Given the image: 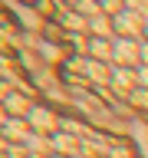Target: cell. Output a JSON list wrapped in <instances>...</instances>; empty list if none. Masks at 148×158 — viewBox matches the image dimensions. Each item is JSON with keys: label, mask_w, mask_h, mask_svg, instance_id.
Returning <instances> with one entry per match:
<instances>
[{"label": "cell", "mask_w": 148, "mask_h": 158, "mask_svg": "<svg viewBox=\"0 0 148 158\" xmlns=\"http://www.w3.org/2000/svg\"><path fill=\"white\" fill-rule=\"evenodd\" d=\"M112 27L122 33V40H135V33H138V30H145V20H138L132 10H122V13L112 20Z\"/></svg>", "instance_id": "obj_1"}, {"label": "cell", "mask_w": 148, "mask_h": 158, "mask_svg": "<svg viewBox=\"0 0 148 158\" xmlns=\"http://www.w3.org/2000/svg\"><path fill=\"white\" fill-rule=\"evenodd\" d=\"M138 59H142V46L135 40H118L115 43V63L118 66H135Z\"/></svg>", "instance_id": "obj_2"}, {"label": "cell", "mask_w": 148, "mask_h": 158, "mask_svg": "<svg viewBox=\"0 0 148 158\" xmlns=\"http://www.w3.org/2000/svg\"><path fill=\"white\" fill-rule=\"evenodd\" d=\"M89 49H92V59H115V46H112L109 40H102V36L92 40Z\"/></svg>", "instance_id": "obj_3"}, {"label": "cell", "mask_w": 148, "mask_h": 158, "mask_svg": "<svg viewBox=\"0 0 148 158\" xmlns=\"http://www.w3.org/2000/svg\"><path fill=\"white\" fill-rule=\"evenodd\" d=\"M30 122H33L36 128H43V132H46V128L53 125V115H49L46 109H30Z\"/></svg>", "instance_id": "obj_4"}, {"label": "cell", "mask_w": 148, "mask_h": 158, "mask_svg": "<svg viewBox=\"0 0 148 158\" xmlns=\"http://www.w3.org/2000/svg\"><path fill=\"white\" fill-rule=\"evenodd\" d=\"M3 135L7 138H27V128H23V122H20V118H10V122H3Z\"/></svg>", "instance_id": "obj_5"}, {"label": "cell", "mask_w": 148, "mask_h": 158, "mask_svg": "<svg viewBox=\"0 0 148 158\" xmlns=\"http://www.w3.org/2000/svg\"><path fill=\"white\" fill-rule=\"evenodd\" d=\"M89 27H92V30H96V33H99V36H105V33H109V30H115V27H112V23H109V20H105V17H96V20H92V23H89Z\"/></svg>", "instance_id": "obj_6"}, {"label": "cell", "mask_w": 148, "mask_h": 158, "mask_svg": "<svg viewBox=\"0 0 148 158\" xmlns=\"http://www.w3.org/2000/svg\"><path fill=\"white\" fill-rule=\"evenodd\" d=\"M115 82H118V86H122V89H128V86H132V82H138V76H132L128 69H118V73H115Z\"/></svg>", "instance_id": "obj_7"}, {"label": "cell", "mask_w": 148, "mask_h": 158, "mask_svg": "<svg viewBox=\"0 0 148 158\" xmlns=\"http://www.w3.org/2000/svg\"><path fill=\"white\" fill-rule=\"evenodd\" d=\"M7 109H10V112H17V115H20V112H27V102H23V99H20V96H7Z\"/></svg>", "instance_id": "obj_8"}, {"label": "cell", "mask_w": 148, "mask_h": 158, "mask_svg": "<svg viewBox=\"0 0 148 158\" xmlns=\"http://www.w3.org/2000/svg\"><path fill=\"white\" fill-rule=\"evenodd\" d=\"M89 76H92V79H96V82H102V79H105V69H102V66H99V63H96V59H89Z\"/></svg>", "instance_id": "obj_9"}, {"label": "cell", "mask_w": 148, "mask_h": 158, "mask_svg": "<svg viewBox=\"0 0 148 158\" xmlns=\"http://www.w3.org/2000/svg\"><path fill=\"white\" fill-rule=\"evenodd\" d=\"M135 106H142V109H148V92H135Z\"/></svg>", "instance_id": "obj_10"}, {"label": "cell", "mask_w": 148, "mask_h": 158, "mask_svg": "<svg viewBox=\"0 0 148 158\" xmlns=\"http://www.w3.org/2000/svg\"><path fill=\"white\" fill-rule=\"evenodd\" d=\"M138 82H142V86H148V66L138 69Z\"/></svg>", "instance_id": "obj_11"}, {"label": "cell", "mask_w": 148, "mask_h": 158, "mask_svg": "<svg viewBox=\"0 0 148 158\" xmlns=\"http://www.w3.org/2000/svg\"><path fill=\"white\" fill-rule=\"evenodd\" d=\"M142 59H145V66H148V43L142 46Z\"/></svg>", "instance_id": "obj_12"}, {"label": "cell", "mask_w": 148, "mask_h": 158, "mask_svg": "<svg viewBox=\"0 0 148 158\" xmlns=\"http://www.w3.org/2000/svg\"><path fill=\"white\" fill-rule=\"evenodd\" d=\"M145 36H148V20H145Z\"/></svg>", "instance_id": "obj_13"}]
</instances>
